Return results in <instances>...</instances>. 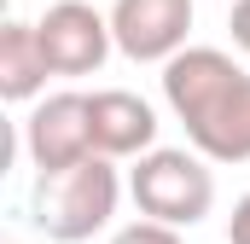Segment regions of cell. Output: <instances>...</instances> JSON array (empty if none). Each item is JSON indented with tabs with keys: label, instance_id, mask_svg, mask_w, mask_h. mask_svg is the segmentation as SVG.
Returning <instances> with one entry per match:
<instances>
[{
	"label": "cell",
	"instance_id": "1",
	"mask_svg": "<svg viewBox=\"0 0 250 244\" xmlns=\"http://www.w3.org/2000/svg\"><path fill=\"white\" fill-rule=\"evenodd\" d=\"M163 99L209 163H250V70L221 47H181L163 64Z\"/></svg>",
	"mask_w": 250,
	"mask_h": 244
},
{
	"label": "cell",
	"instance_id": "2",
	"mask_svg": "<svg viewBox=\"0 0 250 244\" xmlns=\"http://www.w3.org/2000/svg\"><path fill=\"white\" fill-rule=\"evenodd\" d=\"M117 198H123V181H117V157L93 151L70 169H53V175H35V227L53 244H82L93 239L99 227H111L117 215Z\"/></svg>",
	"mask_w": 250,
	"mask_h": 244
},
{
	"label": "cell",
	"instance_id": "3",
	"mask_svg": "<svg viewBox=\"0 0 250 244\" xmlns=\"http://www.w3.org/2000/svg\"><path fill=\"white\" fill-rule=\"evenodd\" d=\"M128 192H134V209L151 215V221H169V227H198L209 209H215V175H209V157L192 145H151L134 175H128Z\"/></svg>",
	"mask_w": 250,
	"mask_h": 244
},
{
	"label": "cell",
	"instance_id": "4",
	"mask_svg": "<svg viewBox=\"0 0 250 244\" xmlns=\"http://www.w3.org/2000/svg\"><path fill=\"white\" fill-rule=\"evenodd\" d=\"M23 151L35 163V175L70 169L82 157H93V93H47L35 99V111L23 117Z\"/></svg>",
	"mask_w": 250,
	"mask_h": 244
},
{
	"label": "cell",
	"instance_id": "5",
	"mask_svg": "<svg viewBox=\"0 0 250 244\" xmlns=\"http://www.w3.org/2000/svg\"><path fill=\"white\" fill-rule=\"evenodd\" d=\"M41 47H47V64L53 76H93L99 64L111 59L117 35H111V12L87 6V0H59L41 12Z\"/></svg>",
	"mask_w": 250,
	"mask_h": 244
},
{
	"label": "cell",
	"instance_id": "6",
	"mask_svg": "<svg viewBox=\"0 0 250 244\" xmlns=\"http://www.w3.org/2000/svg\"><path fill=\"white\" fill-rule=\"evenodd\" d=\"M117 53L134 64H169L192 35V0H117L111 6Z\"/></svg>",
	"mask_w": 250,
	"mask_h": 244
},
{
	"label": "cell",
	"instance_id": "7",
	"mask_svg": "<svg viewBox=\"0 0 250 244\" xmlns=\"http://www.w3.org/2000/svg\"><path fill=\"white\" fill-rule=\"evenodd\" d=\"M93 145L105 157H146L157 145V111L128 87H99L93 93Z\"/></svg>",
	"mask_w": 250,
	"mask_h": 244
},
{
	"label": "cell",
	"instance_id": "8",
	"mask_svg": "<svg viewBox=\"0 0 250 244\" xmlns=\"http://www.w3.org/2000/svg\"><path fill=\"white\" fill-rule=\"evenodd\" d=\"M47 47H41V29L35 23H6L0 29V99L12 105H29L47 93Z\"/></svg>",
	"mask_w": 250,
	"mask_h": 244
},
{
	"label": "cell",
	"instance_id": "9",
	"mask_svg": "<svg viewBox=\"0 0 250 244\" xmlns=\"http://www.w3.org/2000/svg\"><path fill=\"white\" fill-rule=\"evenodd\" d=\"M111 244H187L181 239V227H169V221H151V215H140L134 227H123Z\"/></svg>",
	"mask_w": 250,
	"mask_h": 244
},
{
	"label": "cell",
	"instance_id": "10",
	"mask_svg": "<svg viewBox=\"0 0 250 244\" xmlns=\"http://www.w3.org/2000/svg\"><path fill=\"white\" fill-rule=\"evenodd\" d=\"M227 29H233V47H239V53H250V0H233Z\"/></svg>",
	"mask_w": 250,
	"mask_h": 244
},
{
	"label": "cell",
	"instance_id": "11",
	"mask_svg": "<svg viewBox=\"0 0 250 244\" xmlns=\"http://www.w3.org/2000/svg\"><path fill=\"white\" fill-rule=\"evenodd\" d=\"M227 244H250V192L233 203V215H227Z\"/></svg>",
	"mask_w": 250,
	"mask_h": 244
}]
</instances>
